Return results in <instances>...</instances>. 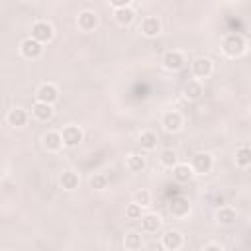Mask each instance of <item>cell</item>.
<instances>
[{"label": "cell", "instance_id": "1", "mask_svg": "<svg viewBox=\"0 0 251 251\" xmlns=\"http://www.w3.org/2000/svg\"><path fill=\"white\" fill-rule=\"evenodd\" d=\"M245 47H247V43H245L243 35H239V33H227L222 39V51L227 57H239V55H243Z\"/></svg>", "mask_w": 251, "mask_h": 251}, {"label": "cell", "instance_id": "2", "mask_svg": "<svg viewBox=\"0 0 251 251\" xmlns=\"http://www.w3.org/2000/svg\"><path fill=\"white\" fill-rule=\"evenodd\" d=\"M20 53H22L24 59H29V61L39 59L41 53H43V43L29 35V37H25V39L20 43Z\"/></svg>", "mask_w": 251, "mask_h": 251}, {"label": "cell", "instance_id": "3", "mask_svg": "<svg viewBox=\"0 0 251 251\" xmlns=\"http://www.w3.org/2000/svg\"><path fill=\"white\" fill-rule=\"evenodd\" d=\"M190 167L194 169V175H208V173L212 171V167H214V159H212L210 153L200 151V153H196V155L192 157Z\"/></svg>", "mask_w": 251, "mask_h": 251}, {"label": "cell", "instance_id": "4", "mask_svg": "<svg viewBox=\"0 0 251 251\" xmlns=\"http://www.w3.org/2000/svg\"><path fill=\"white\" fill-rule=\"evenodd\" d=\"M53 35H55L53 25L49 22H45V20H39V22H35L31 25V37H35L41 43H49L53 39Z\"/></svg>", "mask_w": 251, "mask_h": 251}, {"label": "cell", "instance_id": "5", "mask_svg": "<svg viewBox=\"0 0 251 251\" xmlns=\"http://www.w3.org/2000/svg\"><path fill=\"white\" fill-rule=\"evenodd\" d=\"M59 98V88L53 84V82H43L37 92H35V100L39 102H49V104H55Z\"/></svg>", "mask_w": 251, "mask_h": 251}, {"label": "cell", "instance_id": "6", "mask_svg": "<svg viewBox=\"0 0 251 251\" xmlns=\"http://www.w3.org/2000/svg\"><path fill=\"white\" fill-rule=\"evenodd\" d=\"M214 71V63L208 57H198L192 61V75L196 78H208Z\"/></svg>", "mask_w": 251, "mask_h": 251}, {"label": "cell", "instance_id": "7", "mask_svg": "<svg viewBox=\"0 0 251 251\" xmlns=\"http://www.w3.org/2000/svg\"><path fill=\"white\" fill-rule=\"evenodd\" d=\"M182 233L178 231V229H167L165 233H163V237H161V245L165 247V249H169V251H176V249H180L182 247Z\"/></svg>", "mask_w": 251, "mask_h": 251}, {"label": "cell", "instance_id": "8", "mask_svg": "<svg viewBox=\"0 0 251 251\" xmlns=\"http://www.w3.org/2000/svg\"><path fill=\"white\" fill-rule=\"evenodd\" d=\"M184 55L180 53V51H167L165 55H163V67L167 69V71H180L182 67H184Z\"/></svg>", "mask_w": 251, "mask_h": 251}, {"label": "cell", "instance_id": "9", "mask_svg": "<svg viewBox=\"0 0 251 251\" xmlns=\"http://www.w3.org/2000/svg\"><path fill=\"white\" fill-rule=\"evenodd\" d=\"M169 212H171V216H175V218H184V216H188V212H190V202H188V198H184V196H175V198L169 202Z\"/></svg>", "mask_w": 251, "mask_h": 251}, {"label": "cell", "instance_id": "10", "mask_svg": "<svg viewBox=\"0 0 251 251\" xmlns=\"http://www.w3.org/2000/svg\"><path fill=\"white\" fill-rule=\"evenodd\" d=\"M76 25H78V29H82V31H92V29H96V25H98V16H96V12H92V10H82V12L78 14V18H76Z\"/></svg>", "mask_w": 251, "mask_h": 251}, {"label": "cell", "instance_id": "11", "mask_svg": "<svg viewBox=\"0 0 251 251\" xmlns=\"http://www.w3.org/2000/svg\"><path fill=\"white\" fill-rule=\"evenodd\" d=\"M31 114H33V118L39 120V122H49V120L53 118L55 110H53V104L35 100V104L31 106Z\"/></svg>", "mask_w": 251, "mask_h": 251}, {"label": "cell", "instance_id": "12", "mask_svg": "<svg viewBox=\"0 0 251 251\" xmlns=\"http://www.w3.org/2000/svg\"><path fill=\"white\" fill-rule=\"evenodd\" d=\"M61 133H63V141H65L67 147H76L82 141V137H84L82 129L78 126H65Z\"/></svg>", "mask_w": 251, "mask_h": 251}, {"label": "cell", "instance_id": "13", "mask_svg": "<svg viewBox=\"0 0 251 251\" xmlns=\"http://www.w3.org/2000/svg\"><path fill=\"white\" fill-rule=\"evenodd\" d=\"M41 143H43V147H45L47 151L57 153V151L65 145V141H63V133H61V131H47V133L41 137Z\"/></svg>", "mask_w": 251, "mask_h": 251}, {"label": "cell", "instance_id": "14", "mask_svg": "<svg viewBox=\"0 0 251 251\" xmlns=\"http://www.w3.org/2000/svg\"><path fill=\"white\" fill-rule=\"evenodd\" d=\"M139 31H141L145 37H155V35H159V33H161V22H159V18H155V16L143 18V22H141V25H139Z\"/></svg>", "mask_w": 251, "mask_h": 251}, {"label": "cell", "instance_id": "15", "mask_svg": "<svg viewBox=\"0 0 251 251\" xmlns=\"http://www.w3.org/2000/svg\"><path fill=\"white\" fill-rule=\"evenodd\" d=\"M161 126L167 129V131H178L182 127V116L176 112V110H171L167 112L163 118H161Z\"/></svg>", "mask_w": 251, "mask_h": 251}, {"label": "cell", "instance_id": "16", "mask_svg": "<svg viewBox=\"0 0 251 251\" xmlns=\"http://www.w3.org/2000/svg\"><path fill=\"white\" fill-rule=\"evenodd\" d=\"M202 94H204V86H202L200 80H188V82L182 86V96H184L186 100H190V102L198 100Z\"/></svg>", "mask_w": 251, "mask_h": 251}, {"label": "cell", "instance_id": "17", "mask_svg": "<svg viewBox=\"0 0 251 251\" xmlns=\"http://www.w3.org/2000/svg\"><path fill=\"white\" fill-rule=\"evenodd\" d=\"M139 222H141V229H143L145 233H155V231L161 227V218H159V214H153V212L143 214V216L139 218Z\"/></svg>", "mask_w": 251, "mask_h": 251}, {"label": "cell", "instance_id": "18", "mask_svg": "<svg viewBox=\"0 0 251 251\" xmlns=\"http://www.w3.org/2000/svg\"><path fill=\"white\" fill-rule=\"evenodd\" d=\"M6 122L12 126V127H22L27 124V112L24 108H12L6 116Z\"/></svg>", "mask_w": 251, "mask_h": 251}, {"label": "cell", "instance_id": "19", "mask_svg": "<svg viewBox=\"0 0 251 251\" xmlns=\"http://www.w3.org/2000/svg\"><path fill=\"white\" fill-rule=\"evenodd\" d=\"M173 176H175V180H178V182H188V180L194 176V169H192L188 163H176V165L173 167Z\"/></svg>", "mask_w": 251, "mask_h": 251}, {"label": "cell", "instance_id": "20", "mask_svg": "<svg viewBox=\"0 0 251 251\" xmlns=\"http://www.w3.org/2000/svg\"><path fill=\"white\" fill-rule=\"evenodd\" d=\"M78 182H80V178H78V175L73 173V171H63V173L59 175V184H61L65 190H75V188H78Z\"/></svg>", "mask_w": 251, "mask_h": 251}, {"label": "cell", "instance_id": "21", "mask_svg": "<svg viewBox=\"0 0 251 251\" xmlns=\"http://www.w3.org/2000/svg\"><path fill=\"white\" fill-rule=\"evenodd\" d=\"M216 218L222 226H233L235 220H237V212L229 206H220V210L216 212Z\"/></svg>", "mask_w": 251, "mask_h": 251}, {"label": "cell", "instance_id": "22", "mask_svg": "<svg viewBox=\"0 0 251 251\" xmlns=\"http://www.w3.org/2000/svg\"><path fill=\"white\" fill-rule=\"evenodd\" d=\"M114 18H116V22H118L120 25H129V24L133 22V18H135V12H133L129 6H126V8H116V10H114Z\"/></svg>", "mask_w": 251, "mask_h": 251}, {"label": "cell", "instance_id": "23", "mask_svg": "<svg viewBox=\"0 0 251 251\" xmlns=\"http://www.w3.org/2000/svg\"><path fill=\"white\" fill-rule=\"evenodd\" d=\"M157 141H159V137H157V133L151 131V129L141 131V135H139V145H141V149H145V151H153V149L157 147Z\"/></svg>", "mask_w": 251, "mask_h": 251}, {"label": "cell", "instance_id": "24", "mask_svg": "<svg viewBox=\"0 0 251 251\" xmlns=\"http://www.w3.org/2000/svg\"><path fill=\"white\" fill-rule=\"evenodd\" d=\"M124 247L129 249V251L141 249V247H143V237H141V233H139V231H129V233H126V237H124Z\"/></svg>", "mask_w": 251, "mask_h": 251}, {"label": "cell", "instance_id": "25", "mask_svg": "<svg viewBox=\"0 0 251 251\" xmlns=\"http://www.w3.org/2000/svg\"><path fill=\"white\" fill-rule=\"evenodd\" d=\"M145 165H147L145 157H143V155H137V153H131V155L127 157V161H126V167H127L131 173H141V171L145 169Z\"/></svg>", "mask_w": 251, "mask_h": 251}, {"label": "cell", "instance_id": "26", "mask_svg": "<svg viewBox=\"0 0 251 251\" xmlns=\"http://www.w3.org/2000/svg\"><path fill=\"white\" fill-rule=\"evenodd\" d=\"M235 165L237 167H251V147H247V145H241V147H237V151H235Z\"/></svg>", "mask_w": 251, "mask_h": 251}, {"label": "cell", "instance_id": "27", "mask_svg": "<svg viewBox=\"0 0 251 251\" xmlns=\"http://www.w3.org/2000/svg\"><path fill=\"white\" fill-rule=\"evenodd\" d=\"M161 165L163 167H169V169H173L178 161H176V151H173V149H163L161 151Z\"/></svg>", "mask_w": 251, "mask_h": 251}, {"label": "cell", "instance_id": "28", "mask_svg": "<svg viewBox=\"0 0 251 251\" xmlns=\"http://www.w3.org/2000/svg\"><path fill=\"white\" fill-rule=\"evenodd\" d=\"M106 184H108V175L96 173V175L90 176V186H92L94 190H102V188H106Z\"/></svg>", "mask_w": 251, "mask_h": 251}, {"label": "cell", "instance_id": "29", "mask_svg": "<svg viewBox=\"0 0 251 251\" xmlns=\"http://www.w3.org/2000/svg\"><path fill=\"white\" fill-rule=\"evenodd\" d=\"M141 204H137V202H131L127 208H126V216L129 218V220H139L143 214H141Z\"/></svg>", "mask_w": 251, "mask_h": 251}, {"label": "cell", "instance_id": "30", "mask_svg": "<svg viewBox=\"0 0 251 251\" xmlns=\"http://www.w3.org/2000/svg\"><path fill=\"white\" fill-rule=\"evenodd\" d=\"M133 202H137V204H141V206H149V204H151V194H149V190H137V192L133 194Z\"/></svg>", "mask_w": 251, "mask_h": 251}, {"label": "cell", "instance_id": "31", "mask_svg": "<svg viewBox=\"0 0 251 251\" xmlns=\"http://www.w3.org/2000/svg\"><path fill=\"white\" fill-rule=\"evenodd\" d=\"M108 2H110V4L114 6V10H116V8H126V6H129L131 0H108Z\"/></svg>", "mask_w": 251, "mask_h": 251}, {"label": "cell", "instance_id": "32", "mask_svg": "<svg viewBox=\"0 0 251 251\" xmlns=\"http://www.w3.org/2000/svg\"><path fill=\"white\" fill-rule=\"evenodd\" d=\"M202 249H204V251H210V249H224V245H222V243H206V245H202Z\"/></svg>", "mask_w": 251, "mask_h": 251}]
</instances>
